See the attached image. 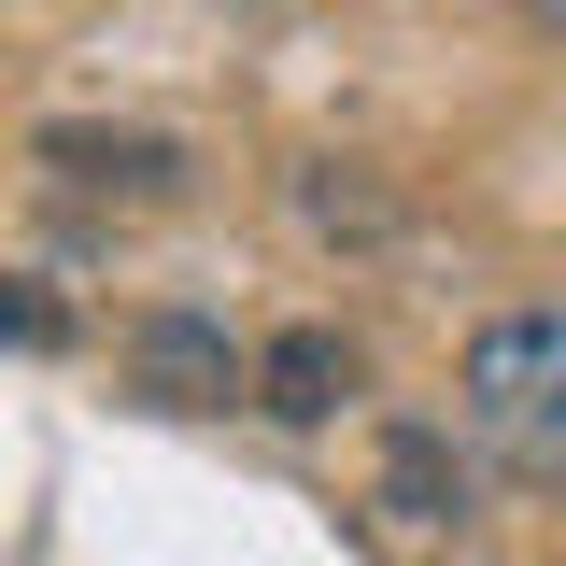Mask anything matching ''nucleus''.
I'll list each match as a JSON object with an SVG mask.
<instances>
[{"label":"nucleus","mask_w":566,"mask_h":566,"mask_svg":"<svg viewBox=\"0 0 566 566\" xmlns=\"http://www.w3.org/2000/svg\"><path fill=\"white\" fill-rule=\"evenodd\" d=\"M453 424L524 495H566V297H510V312L468 326V354H453Z\"/></svg>","instance_id":"nucleus-1"},{"label":"nucleus","mask_w":566,"mask_h":566,"mask_svg":"<svg viewBox=\"0 0 566 566\" xmlns=\"http://www.w3.org/2000/svg\"><path fill=\"white\" fill-rule=\"evenodd\" d=\"M29 170H57L71 199H114V212H156V199H185V142L170 128H99V114H57V128H29Z\"/></svg>","instance_id":"nucleus-2"},{"label":"nucleus","mask_w":566,"mask_h":566,"mask_svg":"<svg viewBox=\"0 0 566 566\" xmlns=\"http://www.w3.org/2000/svg\"><path fill=\"white\" fill-rule=\"evenodd\" d=\"M128 382L156 397V411H227V397L255 382V354L227 340L212 312H185V297H170V312H142V326H128Z\"/></svg>","instance_id":"nucleus-3"},{"label":"nucleus","mask_w":566,"mask_h":566,"mask_svg":"<svg viewBox=\"0 0 566 566\" xmlns=\"http://www.w3.org/2000/svg\"><path fill=\"white\" fill-rule=\"evenodd\" d=\"M354 382H368L354 326H326V312H312V326H270V340H255V382H241V397H255L270 424H340Z\"/></svg>","instance_id":"nucleus-4"},{"label":"nucleus","mask_w":566,"mask_h":566,"mask_svg":"<svg viewBox=\"0 0 566 566\" xmlns=\"http://www.w3.org/2000/svg\"><path fill=\"white\" fill-rule=\"evenodd\" d=\"M283 212H297V241H326V255H397V185L382 170H354V156H297L283 170Z\"/></svg>","instance_id":"nucleus-5"},{"label":"nucleus","mask_w":566,"mask_h":566,"mask_svg":"<svg viewBox=\"0 0 566 566\" xmlns=\"http://www.w3.org/2000/svg\"><path fill=\"white\" fill-rule=\"evenodd\" d=\"M382 510H397L411 538H453V524H468V453H453L439 411H397V424H382Z\"/></svg>","instance_id":"nucleus-6"},{"label":"nucleus","mask_w":566,"mask_h":566,"mask_svg":"<svg viewBox=\"0 0 566 566\" xmlns=\"http://www.w3.org/2000/svg\"><path fill=\"white\" fill-rule=\"evenodd\" d=\"M0 340H14V354H57V340H71V312L43 297V283H0Z\"/></svg>","instance_id":"nucleus-7"},{"label":"nucleus","mask_w":566,"mask_h":566,"mask_svg":"<svg viewBox=\"0 0 566 566\" xmlns=\"http://www.w3.org/2000/svg\"><path fill=\"white\" fill-rule=\"evenodd\" d=\"M510 14H524V29H538V43H566V0H510Z\"/></svg>","instance_id":"nucleus-8"}]
</instances>
